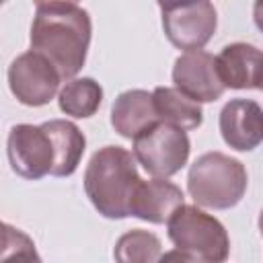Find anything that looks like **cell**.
Here are the masks:
<instances>
[{
	"label": "cell",
	"mask_w": 263,
	"mask_h": 263,
	"mask_svg": "<svg viewBox=\"0 0 263 263\" xmlns=\"http://www.w3.org/2000/svg\"><path fill=\"white\" fill-rule=\"evenodd\" d=\"M90 16L76 2H37L31 25V49L47 58L62 80H74L90 45Z\"/></svg>",
	"instance_id": "obj_1"
},
{
	"label": "cell",
	"mask_w": 263,
	"mask_h": 263,
	"mask_svg": "<svg viewBox=\"0 0 263 263\" xmlns=\"http://www.w3.org/2000/svg\"><path fill=\"white\" fill-rule=\"evenodd\" d=\"M134 152L121 146L99 148L84 171V191L95 210L111 220L129 216L132 199L142 177L138 175Z\"/></svg>",
	"instance_id": "obj_2"
},
{
	"label": "cell",
	"mask_w": 263,
	"mask_h": 263,
	"mask_svg": "<svg viewBox=\"0 0 263 263\" xmlns=\"http://www.w3.org/2000/svg\"><path fill=\"white\" fill-rule=\"evenodd\" d=\"M247 168L224 152H205L195 158L187 175V191L201 208H234L247 191Z\"/></svg>",
	"instance_id": "obj_3"
},
{
	"label": "cell",
	"mask_w": 263,
	"mask_h": 263,
	"mask_svg": "<svg viewBox=\"0 0 263 263\" xmlns=\"http://www.w3.org/2000/svg\"><path fill=\"white\" fill-rule=\"evenodd\" d=\"M168 238L177 249L197 255L208 263H224L230 238L224 224L197 205H181L166 222Z\"/></svg>",
	"instance_id": "obj_4"
},
{
	"label": "cell",
	"mask_w": 263,
	"mask_h": 263,
	"mask_svg": "<svg viewBox=\"0 0 263 263\" xmlns=\"http://www.w3.org/2000/svg\"><path fill=\"white\" fill-rule=\"evenodd\" d=\"M189 138L185 129L158 121L134 140V156L154 179H166L177 175L189 158Z\"/></svg>",
	"instance_id": "obj_5"
},
{
	"label": "cell",
	"mask_w": 263,
	"mask_h": 263,
	"mask_svg": "<svg viewBox=\"0 0 263 263\" xmlns=\"http://www.w3.org/2000/svg\"><path fill=\"white\" fill-rule=\"evenodd\" d=\"M162 14V29L168 41L185 51L201 49L216 33L218 14L212 2H189V4H158Z\"/></svg>",
	"instance_id": "obj_6"
},
{
	"label": "cell",
	"mask_w": 263,
	"mask_h": 263,
	"mask_svg": "<svg viewBox=\"0 0 263 263\" xmlns=\"http://www.w3.org/2000/svg\"><path fill=\"white\" fill-rule=\"evenodd\" d=\"M6 152L12 171L23 177L37 181L45 175L53 173L55 166V146L47 132V127L18 123L10 129Z\"/></svg>",
	"instance_id": "obj_7"
},
{
	"label": "cell",
	"mask_w": 263,
	"mask_h": 263,
	"mask_svg": "<svg viewBox=\"0 0 263 263\" xmlns=\"http://www.w3.org/2000/svg\"><path fill=\"white\" fill-rule=\"evenodd\" d=\"M62 82L53 64L41 53L29 49L12 60L8 66V86L18 103L27 107L47 105Z\"/></svg>",
	"instance_id": "obj_8"
},
{
	"label": "cell",
	"mask_w": 263,
	"mask_h": 263,
	"mask_svg": "<svg viewBox=\"0 0 263 263\" xmlns=\"http://www.w3.org/2000/svg\"><path fill=\"white\" fill-rule=\"evenodd\" d=\"M173 82L175 88L197 103H212L226 90L216 70V58L203 49L185 51L175 60Z\"/></svg>",
	"instance_id": "obj_9"
},
{
	"label": "cell",
	"mask_w": 263,
	"mask_h": 263,
	"mask_svg": "<svg viewBox=\"0 0 263 263\" xmlns=\"http://www.w3.org/2000/svg\"><path fill=\"white\" fill-rule=\"evenodd\" d=\"M222 140L240 152L255 150L263 142V109L253 99H232L220 111Z\"/></svg>",
	"instance_id": "obj_10"
},
{
	"label": "cell",
	"mask_w": 263,
	"mask_h": 263,
	"mask_svg": "<svg viewBox=\"0 0 263 263\" xmlns=\"http://www.w3.org/2000/svg\"><path fill=\"white\" fill-rule=\"evenodd\" d=\"M216 70L226 88H263V51L251 43H228L216 55Z\"/></svg>",
	"instance_id": "obj_11"
},
{
	"label": "cell",
	"mask_w": 263,
	"mask_h": 263,
	"mask_svg": "<svg viewBox=\"0 0 263 263\" xmlns=\"http://www.w3.org/2000/svg\"><path fill=\"white\" fill-rule=\"evenodd\" d=\"M183 203H185V195L181 187H177L175 183L166 179H150V181L142 179L132 199L129 216L152 224H164Z\"/></svg>",
	"instance_id": "obj_12"
},
{
	"label": "cell",
	"mask_w": 263,
	"mask_h": 263,
	"mask_svg": "<svg viewBox=\"0 0 263 263\" xmlns=\"http://www.w3.org/2000/svg\"><path fill=\"white\" fill-rule=\"evenodd\" d=\"M158 113L154 107L152 92L142 88H132L121 92L111 107V125L113 129L127 140H136L142 132L158 123Z\"/></svg>",
	"instance_id": "obj_13"
},
{
	"label": "cell",
	"mask_w": 263,
	"mask_h": 263,
	"mask_svg": "<svg viewBox=\"0 0 263 263\" xmlns=\"http://www.w3.org/2000/svg\"><path fill=\"white\" fill-rule=\"evenodd\" d=\"M53 140L55 146V166H53V177H70L84 154L86 148V138L80 132V127L68 119H49L43 123Z\"/></svg>",
	"instance_id": "obj_14"
},
{
	"label": "cell",
	"mask_w": 263,
	"mask_h": 263,
	"mask_svg": "<svg viewBox=\"0 0 263 263\" xmlns=\"http://www.w3.org/2000/svg\"><path fill=\"white\" fill-rule=\"evenodd\" d=\"M152 99L160 121L173 123L181 129H197L203 121L201 103L189 99L175 86H156Z\"/></svg>",
	"instance_id": "obj_15"
},
{
	"label": "cell",
	"mask_w": 263,
	"mask_h": 263,
	"mask_svg": "<svg viewBox=\"0 0 263 263\" xmlns=\"http://www.w3.org/2000/svg\"><path fill=\"white\" fill-rule=\"evenodd\" d=\"M103 103V88L95 78H74L64 84V88L58 95L60 109L78 119L92 117Z\"/></svg>",
	"instance_id": "obj_16"
},
{
	"label": "cell",
	"mask_w": 263,
	"mask_h": 263,
	"mask_svg": "<svg viewBox=\"0 0 263 263\" xmlns=\"http://www.w3.org/2000/svg\"><path fill=\"white\" fill-rule=\"evenodd\" d=\"M160 251L162 242L154 232L134 228L117 238L113 247V257L115 263H156L162 255Z\"/></svg>",
	"instance_id": "obj_17"
},
{
	"label": "cell",
	"mask_w": 263,
	"mask_h": 263,
	"mask_svg": "<svg viewBox=\"0 0 263 263\" xmlns=\"http://www.w3.org/2000/svg\"><path fill=\"white\" fill-rule=\"evenodd\" d=\"M0 263H43L35 242L23 230L4 224L2 226V249H0Z\"/></svg>",
	"instance_id": "obj_18"
},
{
	"label": "cell",
	"mask_w": 263,
	"mask_h": 263,
	"mask_svg": "<svg viewBox=\"0 0 263 263\" xmlns=\"http://www.w3.org/2000/svg\"><path fill=\"white\" fill-rule=\"evenodd\" d=\"M156 263H208V261H203L197 255L187 253L183 249H173V251H166L164 255H160V259Z\"/></svg>",
	"instance_id": "obj_19"
},
{
	"label": "cell",
	"mask_w": 263,
	"mask_h": 263,
	"mask_svg": "<svg viewBox=\"0 0 263 263\" xmlns=\"http://www.w3.org/2000/svg\"><path fill=\"white\" fill-rule=\"evenodd\" d=\"M253 18H255L257 29L263 33V0H259V2L253 4Z\"/></svg>",
	"instance_id": "obj_20"
},
{
	"label": "cell",
	"mask_w": 263,
	"mask_h": 263,
	"mask_svg": "<svg viewBox=\"0 0 263 263\" xmlns=\"http://www.w3.org/2000/svg\"><path fill=\"white\" fill-rule=\"evenodd\" d=\"M259 232H261V236H263V210H261V214H259Z\"/></svg>",
	"instance_id": "obj_21"
}]
</instances>
